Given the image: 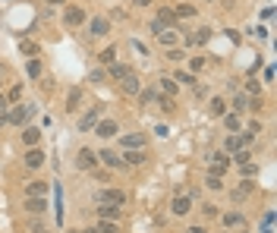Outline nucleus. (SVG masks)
<instances>
[{
  "mask_svg": "<svg viewBox=\"0 0 277 233\" xmlns=\"http://www.w3.org/2000/svg\"><path fill=\"white\" fill-rule=\"evenodd\" d=\"M19 50H22V57L28 60V57H38L41 54V47H38L35 41H19Z\"/></svg>",
  "mask_w": 277,
  "mask_h": 233,
  "instance_id": "obj_34",
  "label": "nucleus"
},
{
  "mask_svg": "<svg viewBox=\"0 0 277 233\" xmlns=\"http://www.w3.org/2000/svg\"><path fill=\"white\" fill-rule=\"evenodd\" d=\"M208 35H211L208 28H199L195 35H189V38H186V47H199V44H205V41H208Z\"/></svg>",
  "mask_w": 277,
  "mask_h": 233,
  "instance_id": "obj_29",
  "label": "nucleus"
},
{
  "mask_svg": "<svg viewBox=\"0 0 277 233\" xmlns=\"http://www.w3.org/2000/svg\"><path fill=\"white\" fill-rule=\"evenodd\" d=\"M133 47H136V50H138V54H142V57H148V47H145L142 41H133Z\"/></svg>",
  "mask_w": 277,
  "mask_h": 233,
  "instance_id": "obj_52",
  "label": "nucleus"
},
{
  "mask_svg": "<svg viewBox=\"0 0 277 233\" xmlns=\"http://www.w3.org/2000/svg\"><path fill=\"white\" fill-rule=\"evenodd\" d=\"M202 211H205L208 218H214V215H217V208H214V205H202Z\"/></svg>",
  "mask_w": 277,
  "mask_h": 233,
  "instance_id": "obj_53",
  "label": "nucleus"
},
{
  "mask_svg": "<svg viewBox=\"0 0 277 233\" xmlns=\"http://www.w3.org/2000/svg\"><path fill=\"white\" fill-rule=\"evenodd\" d=\"M164 28H167V25L161 22V19H151V22H148V32H151L154 38H157V35H161V32H164Z\"/></svg>",
  "mask_w": 277,
  "mask_h": 233,
  "instance_id": "obj_45",
  "label": "nucleus"
},
{
  "mask_svg": "<svg viewBox=\"0 0 277 233\" xmlns=\"http://www.w3.org/2000/svg\"><path fill=\"white\" fill-rule=\"evenodd\" d=\"M262 129H265V123H259V120H249V133H252V136H259Z\"/></svg>",
  "mask_w": 277,
  "mask_h": 233,
  "instance_id": "obj_50",
  "label": "nucleus"
},
{
  "mask_svg": "<svg viewBox=\"0 0 277 233\" xmlns=\"http://www.w3.org/2000/svg\"><path fill=\"white\" fill-rule=\"evenodd\" d=\"M227 233H230V230H227Z\"/></svg>",
  "mask_w": 277,
  "mask_h": 233,
  "instance_id": "obj_60",
  "label": "nucleus"
},
{
  "mask_svg": "<svg viewBox=\"0 0 277 233\" xmlns=\"http://www.w3.org/2000/svg\"><path fill=\"white\" fill-rule=\"evenodd\" d=\"M221 224L227 230H243L246 227V215H240V211H227V215H221Z\"/></svg>",
  "mask_w": 277,
  "mask_h": 233,
  "instance_id": "obj_15",
  "label": "nucleus"
},
{
  "mask_svg": "<svg viewBox=\"0 0 277 233\" xmlns=\"http://www.w3.org/2000/svg\"><path fill=\"white\" fill-rule=\"evenodd\" d=\"M41 73H44V63L38 57H28L25 60V76L28 79H41Z\"/></svg>",
  "mask_w": 277,
  "mask_h": 233,
  "instance_id": "obj_21",
  "label": "nucleus"
},
{
  "mask_svg": "<svg viewBox=\"0 0 277 233\" xmlns=\"http://www.w3.org/2000/svg\"><path fill=\"white\" fill-rule=\"evenodd\" d=\"M249 107V95H236L233 98V114H240V110Z\"/></svg>",
  "mask_w": 277,
  "mask_h": 233,
  "instance_id": "obj_42",
  "label": "nucleus"
},
{
  "mask_svg": "<svg viewBox=\"0 0 277 233\" xmlns=\"http://www.w3.org/2000/svg\"><path fill=\"white\" fill-rule=\"evenodd\" d=\"M6 110H9V101H6L3 92H0V114H6Z\"/></svg>",
  "mask_w": 277,
  "mask_h": 233,
  "instance_id": "obj_51",
  "label": "nucleus"
},
{
  "mask_svg": "<svg viewBox=\"0 0 277 233\" xmlns=\"http://www.w3.org/2000/svg\"><path fill=\"white\" fill-rule=\"evenodd\" d=\"M98 205H117V208H123L126 202H130V196H126L123 189H114V186H104L101 192H98Z\"/></svg>",
  "mask_w": 277,
  "mask_h": 233,
  "instance_id": "obj_1",
  "label": "nucleus"
},
{
  "mask_svg": "<svg viewBox=\"0 0 277 233\" xmlns=\"http://www.w3.org/2000/svg\"><path fill=\"white\" fill-rule=\"evenodd\" d=\"M114 60H117V47L111 44V47H104V50H98V63H114Z\"/></svg>",
  "mask_w": 277,
  "mask_h": 233,
  "instance_id": "obj_35",
  "label": "nucleus"
},
{
  "mask_svg": "<svg viewBox=\"0 0 277 233\" xmlns=\"http://www.w3.org/2000/svg\"><path fill=\"white\" fill-rule=\"evenodd\" d=\"M189 208H192V199H186V196H173V202H170V211L173 215H189Z\"/></svg>",
  "mask_w": 277,
  "mask_h": 233,
  "instance_id": "obj_18",
  "label": "nucleus"
},
{
  "mask_svg": "<svg viewBox=\"0 0 277 233\" xmlns=\"http://www.w3.org/2000/svg\"><path fill=\"white\" fill-rule=\"evenodd\" d=\"M208 164H221V167H230V155L227 151H208Z\"/></svg>",
  "mask_w": 277,
  "mask_h": 233,
  "instance_id": "obj_27",
  "label": "nucleus"
},
{
  "mask_svg": "<svg viewBox=\"0 0 277 233\" xmlns=\"http://www.w3.org/2000/svg\"><path fill=\"white\" fill-rule=\"evenodd\" d=\"M230 199L236 202V205H243V202H246V199H249V196H246V192H243L240 186H236V189H230Z\"/></svg>",
  "mask_w": 277,
  "mask_h": 233,
  "instance_id": "obj_46",
  "label": "nucleus"
},
{
  "mask_svg": "<svg viewBox=\"0 0 277 233\" xmlns=\"http://www.w3.org/2000/svg\"><path fill=\"white\" fill-rule=\"evenodd\" d=\"M154 88H157L164 98H176V95H180V82H173V76H161Z\"/></svg>",
  "mask_w": 277,
  "mask_h": 233,
  "instance_id": "obj_11",
  "label": "nucleus"
},
{
  "mask_svg": "<svg viewBox=\"0 0 277 233\" xmlns=\"http://www.w3.org/2000/svg\"><path fill=\"white\" fill-rule=\"evenodd\" d=\"M202 69H205V57H195L189 63V73H202Z\"/></svg>",
  "mask_w": 277,
  "mask_h": 233,
  "instance_id": "obj_49",
  "label": "nucleus"
},
{
  "mask_svg": "<svg viewBox=\"0 0 277 233\" xmlns=\"http://www.w3.org/2000/svg\"><path fill=\"white\" fill-rule=\"evenodd\" d=\"M205 3H211V0H205Z\"/></svg>",
  "mask_w": 277,
  "mask_h": 233,
  "instance_id": "obj_59",
  "label": "nucleus"
},
{
  "mask_svg": "<svg viewBox=\"0 0 277 233\" xmlns=\"http://www.w3.org/2000/svg\"><path fill=\"white\" fill-rule=\"evenodd\" d=\"M98 161H104V167H114V170H123V158H120V151H114V148H104V151H98Z\"/></svg>",
  "mask_w": 277,
  "mask_h": 233,
  "instance_id": "obj_10",
  "label": "nucleus"
},
{
  "mask_svg": "<svg viewBox=\"0 0 277 233\" xmlns=\"http://www.w3.org/2000/svg\"><path fill=\"white\" fill-rule=\"evenodd\" d=\"M92 133H98V139H114L120 133V126H117V120H98Z\"/></svg>",
  "mask_w": 277,
  "mask_h": 233,
  "instance_id": "obj_9",
  "label": "nucleus"
},
{
  "mask_svg": "<svg viewBox=\"0 0 277 233\" xmlns=\"http://www.w3.org/2000/svg\"><path fill=\"white\" fill-rule=\"evenodd\" d=\"M28 233H51L44 227V221H32V224H28Z\"/></svg>",
  "mask_w": 277,
  "mask_h": 233,
  "instance_id": "obj_47",
  "label": "nucleus"
},
{
  "mask_svg": "<svg viewBox=\"0 0 277 233\" xmlns=\"http://www.w3.org/2000/svg\"><path fill=\"white\" fill-rule=\"evenodd\" d=\"M154 19H161L167 28H180V19H176V13H173L170 6H157L154 9Z\"/></svg>",
  "mask_w": 277,
  "mask_h": 233,
  "instance_id": "obj_17",
  "label": "nucleus"
},
{
  "mask_svg": "<svg viewBox=\"0 0 277 233\" xmlns=\"http://www.w3.org/2000/svg\"><path fill=\"white\" fill-rule=\"evenodd\" d=\"M120 215H123V208H117V205H98V218L120 221Z\"/></svg>",
  "mask_w": 277,
  "mask_h": 233,
  "instance_id": "obj_25",
  "label": "nucleus"
},
{
  "mask_svg": "<svg viewBox=\"0 0 277 233\" xmlns=\"http://www.w3.org/2000/svg\"><path fill=\"white\" fill-rule=\"evenodd\" d=\"M186 54H189V50H183L180 44H176V47H167V60H170V63H183V60H186Z\"/></svg>",
  "mask_w": 277,
  "mask_h": 233,
  "instance_id": "obj_31",
  "label": "nucleus"
},
{
  "mask_svg": "<svg viewBox=\"0 0 277 233\" xmlns=\"http://www.w3.org/2000/svg\"><path fill=\"white\" fill-rule=\"evenodd\" d=\"M47 3H66V0H47Z\"/></svg>",
  "mask_w": 277,
  "mask_h": 233,
  "instance_id": "obj_58",
  "label": "nucleus"
},
{
  "mask_svg": "<svg viewBox=\"0 0 277 233\" xmlns=\"http://www.w3.org/2000/svg\"><path fill=\"white\" fill-rule=\"evenodd\" d=\"M117 88H120V95L136 98V95H138V88H142V82H138V73H136V69H126V76H123V79H117Z\"/></svg>",
  "mask_w": 277,
  "mask_h": 233,
  "instance_id": "obj_2",
  "label": "nucleus"
},
{
  "mask_svg": "<svg viewBox=\"0 0 277 233\" xmlns=\"http://www.w3.org/2000/svg\"><path fill=\"white\" fill-rule=\"evenodd\" d=\"M173 13H176V19H192L195 13H199V9H195L192 3H180V6L173 9Z\"/></svg>",
  "mask_w": 277,
  "mask_h": 233,
  "instance_id": "obj_36",
  "label": "nucleus"
},
{
  "mask_svg": "<svg viewBox=\"0 0 277 233\" xmlns=\"http://www.w3.org/2000/svg\"><path fill=\"white\" fill-rule=\"evenodd\" d=\"M76 167L79 170H95L98 167V155H95L92 148H79L76 151Z\"/></svg>",
  "mask_w": 277,
  "mask_h": 233,
  "instance_id": "obj_8",
  "label": "nucleus"
},
{
  "mask_svg": "<svg viewBox=\"0 0 277 233\" xmlns=\"http://www.w3.org/2000/svg\"><path fill=\"white\" fill-rule=\"evenodd\" d=\"M192 95L199 98V101H205V98H211V88L202 85V82H192Z\"/></svg>",
  "mask_w": 277,
  "mask_h": 233,
  "instance_id": "obj_39",
  "label": "nucleus"
},
{
  "mask_svg": "<svg viewBox=\"0 0 277 233\" xmlns=\"http://www.w3.org/2000/svg\"><path fill=\"white\" fill-rule=\"evenodd\" d=\"M88 174H92V180H95V183H104V186H111V180H114V174H111V170H101V167L88 170Z\"/></svg>",
  "mask_w": 277,
  "mask_h": 233,
  "instance_id": "obj_30",
  "label": "nucleus"
},
{
  "mask_svg": "<svg viewBox=\"0 0 277 233\" xmlns=\"http://www.w3.org/2000/svg\"><path fill=\"white\" fill-rule=\"evenodd\" d=\"M123 164L126 167H142V164H148V151L145 148H123Z\"/></svg>",
  "mask_w": 277,
  "mask_h": 233,
  "instance_id": "obj_5",
  "label": "nucleus"
},
{
  "mask_svg": "<svg viewBox=\"0 0 277 233\" xmlns=\"http://www.w3.org/2000/svg\"><path fill=\"white\" fill-rule=\"evenodd\" d=\"M38 142H41V129H38V126H25L22 129V145L25 148H35Z\"/></svg>",
  "mask_w": 277,
  "mask_h": 233,
  "instance_id": "obj_19",
  "label": "nucleus"
},
{
  "mask_svg": "<svg viewBox=\"0 0 277 233\" xmlns=\"http://www.w3.org/2000/svg\"><path fill=\"white\" fill-rule=\"evenodd\" d=\"M104 79H107L104 69H92V73H88V82H104Z\"/></svg>",
  "mask_w": 277,
  "mask_h": 233,
  "instance_id": "obj_48",
  "label": "nucleus"
},
{
  "mask_svg": "<svg viewBox=\"0 0 277 233\" xmlns=\"http://www.w3.org/2000/svg\"><path fill=\"white\" fill-rule=\"evenodd\" d=\"M88 22V13H85V9L82 6H66L63 9V25H69V28H79V25H85Z\"/></svg>",
  "mask_w": 277,
  "mask_h": 233,
  "instance_id": "obj_4",
  "label": "nucleus"
},
{
  "mask_svg": "<svg viewBox=\"0 0 277 233\" xmlns=\"http://www.w3.org/2000/svg\"><path fill=\"white\" fill-rule=\"evenodd\" d=\"M246 95H249V98H259V95H262V85L255 82V79H249V82H246Z\"/></svg>",
  "mask_w": 277,
  "mask_h": 233,
  "instance_id": "obj_43",
  "label": "nucleus"
},
{
  "mask_svg": "<svg viewBox=\"0 0 277 233\" xmlns=\"http://www.w3.org/2000/svg\"><path fill=\"white\" fill-rule=\"evenodd\" d=\"M208 114H211V117H224L227 114V101L224 98H208Z\"/></svg>",
  "mask_w": 277,
  "mask_h": 233,
  "instance_id": "obj_22",
  "label": "nucleus"
},
{
  "mask_svg": "<svg viewBox=\"0 0 277 233\" xmlns=\"http://www.w3.org/2000/svg\"><path fill=\"white\" fill-rule=\"evenodd\" d=\"M111 19H107V16H95V19H88V35H92V38H104L107 32H111Z\"/></svg>",
  "mask_w": 277,
  "mask_h": 233,
  "instance_id": "obj_7",
  "label": "nucleus"
},
{
  "mask_svg": "<svg viewBox=\"0 0 277 233\" xmlns=\"http://www.w3.org/2000/svg\"><path fill=\"white\" fill-rule=\"evenodd\" d=\"M189 233H205V227H189Z\"/></svg>",
  "mask_w": 277,
  "mask_h": 233,
  "instance_id": "obj_56",
  "label": "nucleus"
},
{
  "mask_svg": "<svg viewBox=\"0 0 277 233\" xmlns=\"http://www.w3.org/2000/svg\"><path fill=\"white\" fill-rule=\"evenodd\" d=\"M126 69H130L126 63H117V60H114V63H107V66H104V73H107V79H114V82H117V79H123V76H126Z\"/></svg>",
  "mask_w": 277,
  "mask_h": 233,
  "instance_id": "obj_23",
  "label": "nucleus"
},
{
  "mask_svg": "<svg viewBox=\"0 0 277 233\" xmlns=\"http://www.w3.org/2000/svg\"><path fill=\"white\" fill-rule=\"evenodd\" d=\"M73 233H95V227H85V230H73Z\"/></svg>",
  "mask_w": 277,
  "mask_h": 233,
  "instance_id": "obj_55",
  "label": "nucleus"
},
{
  "mask_svg": "<svg viewBox=\"0 0 277 233\" xmlns=\"http://www.w3.org/2000/svg\"><path fill=\"white\" fill-rule=\"evenodd\" d=\"M22 161H25V170H38V167H44V151L35 145V148H28V151H25V158H22Z\"/></svg>",
  "mask_w": 277,
  "mask_h": 233,
  "instance_id": "obj_14",
  "label": "nucleus"
},
{
  "mask_svg": "<svg viewBox=\"0 0 277 233\" xmlns=\"http://www.w3.org/2000/svg\"><path fill=\"white\" fill-rule=\"evenodd\" d=\"M246 161H252L249 145H243V148H236V151H233V164H246Z\"/></svg>",
  "mask_w": 277,
  "mask_h": 233,
  "instance_id": "obj_38",
  "label": "nucleus"
},
{
  "mask_svg": "<svg viewBox=\"0 0 277 233\" xmlns=\"http://www.w3.org/2000/svg\"><path fill=\"white\" fill-rule=\"evenodd\" d=\"M120 148H148V136L145 133H126V136H120Z\"/></svg>",
  "mask_w": 277,
  "mask_h": 233,
  "instance_id": "obj_13",
  "label": "nucleus"
},
{
  "mask_svg": "<svg viewBox=\"0 0 277 233\" xmlns=\"http://www.w3.org/2000/svg\"><path fill=\"white\" fill-rule=\"evenodd\" d=\"M47 186L44 180H32V183H25V196H47Z\"/></svg>",
  "mask_w": 277,
  "mask_h": 233,
  "instance_id": "obj_24",
  "label": "nucleus"
},
{
  "mask_svg": "<svg viewBox=\"0 0 277 233\" xmlns=\"http://www.w3.org/2000/svg\"><path fill=\"white\" fill-rule=\"evenodd\" d=\"M120 227H117V221H107V218H98L95 224V233H117Z\"/></svg>",
  "mask_w": 277,
  "mask_h": 233,
  "instance_id": "obj_32",
  "label": "nucleus"
},
{
  "mask_svg": "<svg viewBox=\"0 0 277 233\" xmlns=\"http://www.w3.org/2000/svg\"><path fill=\"white\" fill-rule=\"evenodd\" d=\"M157 95H161V92H157V88L151 85V88H138V101H142V104H151V101H157Z\"/></svg>",
  "mask_w": 277,
  "mask_h": 233,
  "instance_id": "obj_33",
  "label": "nucleus"
},
{
  "mask_svg": "<svg viewBox=\"0 0 277 233\" xmlns=\"http://www.w3.org/2000/svg\"><path fill=\"white\" fill-rule=\"evenodd\" d=\"M205 183H208V189H214V192H217V189H224V180H221V177H214V174H208V177H205Z\"/></svg>",
  "mask_w": 277,
  "mask_h": 233,
  "instance_id": "obj_44",
  "label": "nucleus"
},
{
  "mask_svg": "<svg viewBox=\"0 0 277 233\" xmlns=\"http://www.w3.org/2000/svg\"><path fill=\"white\" fill-rule=\"evenodd\" d=\"M101 120V104H95V107H88L82 117H79V133H92L95 123Z\"/></svg>",
  "mask_w": 277,
  "mask_h": 233,
  "instance_id": "obj_6",
  "label": "nucleus"
},
{
  "mask_svg": "<svg viewBox=\"0 0 277 233\" xmlns=\"http://www.w3.org/2000/svg\"><path fill=\"white\" fill-rule=\"evenodd\" d=\"M236 148H243V139H240V133H227V139H224V148H221V151H227V155H230V151H236Z\"/></svg>",
  "mask_w": 277,
  "mask_h": 233,
  "instance_id": "obj_28",
  "label": "nucleus"
},
{
  "mask_svg": "<svg viewBox=\"0 0 277 233\" xmlns=\"http://www.w3.org/2000/svg\"><path fill=\"white\" fill-rule=\"evenodd\" d=\"M82 101H85V92H82L79 85H73V88L66 92V114H76V110L82 107Z\"/></svg>",
  "mask_w": 277,
  "mask_h": 233,
  "instance_id": "obj_12",
  "label": "nucleus"
},
{
  "mask_svg": "<svg viewBox=\"0 0 277 233\" xmlns=\"http://www.w3.org/2000/svg\"><path fill=\"white\" fill-rule=\"evenodd\" d=\"M32 114H35V107H32V104H16V107H9V110H6V123H9V126H22Z\"/></svg>",
  "mask_w": 277,
  "mask_h": 233,
  "instance_id": "obj_3",
  "label": "nucleus"
},
{
  "mask_svg": "<svg viewBox=\"0 0 277 233\" xmlns=\"http://www.w3.org/2000/svg\"><path fill=\"white\" fill-rule=\"evenodd\" d=\"M221 120H224L227 133H240V129H243V126H240V114H233V110H227V114H224Z\"/></svg>",
  "mask_w": 277,
  "mask_h": 233,
  "instance_id": "obj_26",
  "label": "nucleus"
},
{
  "mask_svg": "<svg viewBox=\"0 0 277 233\" xmlns=\"http://www.w3.org/2000/svg\"><path fill=\"white\" fill-rule=\"evenodd\" d=\"M25 211H32V215H44L47 211V196H25Z\"/></svg>",
  "mask_w": 277,
  "mask_h": 233,
  "instance_id": "obj_16",
  "label": "nucleus"
},
{
  "mask_svg": "<svg viewBox=\"0 0 277 233\" xmlns=\"http://www.w3.org/2000/svg\"><path fill=\"white\" fill-rule=\"evenodd\" d=\"M6 101H9V104H19V101H22V85H13V88H9Z\"/></svg>",
  "mask_w": 277,
  "mask_h": 233,
  "instance_id": "obj_41",
  "label": "nucleus"
},
{
  "mask_svg": "<svg viewBox=\"0 0 277 233\" xmlns=\"http://www.w3.org/2000/svg\"><path fill=\"white\" fill-rule=\"evenodd\" d=\"M157 41H161L164 47H176L180 44V28H164V32L157 35Z\"/></svg>",
  "mask_w": 277,
  "mask_h": 233,
  "instance_id": "obj_20",
  "label": "nucleus"
},
{
  "mask_svg": "<svg viewBox=\"0 0 277 233\" xmlns=\"http://www.w3.org/2000/svg\"><path fill=\"white\" fill-rule=\"evenodd\" d=\"M136 3H138V6H151V0H136Z\"/></svg>",
  "mask_w": 277,
  "mask_h": 233,
  "instance_id": "obj_54",
  "label": "nucleus"
},
{
  "mask_svg": "<svg viewBox=\"0 0 277 233\" xmlns=\"http://www.w3.org/2000/svg\"><path fill=\"white\" fill-rule=\"evenodd\" d=\"M240 174H243V177H249V180H252V177H259V164L246 161V164H240Z\"/></svg>",
  "mask_w": 277,
  "mask_h": 233,
  "instance_id": "obj_40",
  "label": "nucleus"
},
{
  "mask_svg": "<svg viewBox=\"0 0 277 233\" xmlns=\"http://www.w3.org/2000/svg\"><path fill=\"white\" fill-rule=\"evenodd\" d=\"M173 82L192 85V82H195V73H189V69H176V73H173Z\"/></svg>",
  "mask_w": 277,
  "mask_h": 233,
  "instance_id": "obj_37",
  "label": "nucleus"
},
{
  "mask_svg": "<svg viewBox=\"0 0 277 233\" xmlns=\"http://www.w3.org/2000/svg\"><path fill=\"white\" fill-rule=\"evenodd\" d=\"M6 126V114H0V129H3Z\"/></svg>",
  "mask_w": 277,
  "mask_h": 233,
  "instance_id": "obj_57",
  "label": "nucleus"
}]
</instances>
